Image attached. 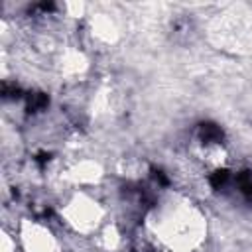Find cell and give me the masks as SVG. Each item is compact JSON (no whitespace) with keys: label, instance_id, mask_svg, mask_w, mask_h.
Returning <instances> with one entry per match:
<instances>
[{"label":"cell","instance_id":"1","mask_svg":"<svg viewBox=\"0 0 252 252\" xmlns=\"http://www.w3.org/2000/svg\"><path fill=\"white\" fill-rule=\"evenodd\" d=\"M144 230L156 252H201L209 236V220L189 195L171 189L148 207Z\"/></svg>","mask_w":252,"mask_h":252},{"label":"cell","instance_id":"2","mask_svg":"<svg viewBox=\"0 0 252 252\" xmlns=\"http://www.w3.org/2000/svg\"><path fill=\"white\" fill-rule=\"evenodd\" d=\"M61 222L79 236H96L108 222L104 203L91 189H73L59 207Z\"/></svg>","mask_w":252,"mask_h":252},{"label":"cell","instance_id":"3","mask_svg":"<svg viewBox=\"0 0 252 252\" xmlns=\"http://www.w3.org/2000/svg\"><path fill=\"white\" fill-rule=\"evenodd\" d=\"M16 238L22 252H63L59 236L41 220L22 219Z\"/></svg>","mask_w":252,"mask_h":252},{"label":"cell","instance_id":"4","mask_svg":"<svg viewBox=\"0 0 252 252\" xmlns=\"http://www.w3.org/2000/svg\"><path fill=\"white\" fill-rule=\"evenodd\" d=\"M61 177L73 187V189H91L100 183L104 177V167L94 158H77L69 165L63 167Z\"/></svg>","mask_w":252,"mask_h":252},{"label":"cell","instance_id":"5","mask_svg":"<svg viewBox=\"0 0 252 252\" xmlns=\"http://www.w3.org/2000/svg\"><path fill=\"white\" fill-rule=\"evenodd\" d=\"M89 26H91L93 37L98 43H114L116 37H118V26H116V22L108 14L93 16L91 22H89Z\"/></svg>","mask_w":252,"mask_h":252},{"label":"cell","instance_id":"6","mask_svg":"<svg viewBox=\"0 0 252 252\" xmlns=\"http://www.w3.org/2000/svg\"><path fill=\"white\" fill-rule=\"evenodd\" d=\"M94 238H96V244L104 252H116L124 244V234H122V230H120V226L116 222H106L102 226V230Z\"/></svg>","mask_w":252,"mask_h":252}]
</instances>
